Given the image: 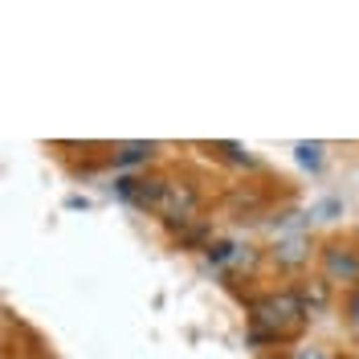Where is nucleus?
<instances>
[{
  "label": "nucleus",
  "instance_id": "obj_1",
  "mask_svg": "<svg viewBox=\"0 0 359 359\" xmlns=\"http://www.w3.org/2000/svg\"><path fill=\"white\" fill-rule=\"evenodd\" d=\"M306 318V306L294 290L282 294H266V298H253L249 302V343H278V339H290Z\"/></svg>",
  "mask_w": 359,
  "mask_h": 359
},
{
  "label": "nucleus",
  "instance_id": "obj_2",
  "mask_svg": "<svg viewBox=\"0 0 359 359\" xmlns=\"http://www.w3.org/2000/svg\"><path fill=\"white\" fill-rule=\"evenodd\" d=\"M323 269L331 282H347L359 290V253L347 245H327L323 249Z\"/></svg>",
  "mask_w": 359,
  "mask_h": 359
},
{
  "label": "nucleus",
  "instance_id": "obj_3",
  "mask_svg": "<svg viewBox=\"0 0 359 359\" xmlns=\"http://www.w3.org/2000/svg\"><path fill=\"white\" fill-rule=\"evenodd\" d=\"M192 208H196V192L192 188H180V184H168V192H163V201H159L156 212H163L172 224H184L188 217H192Z\"/></svg>",
  "mask_w": 359,
  "mask_h": 359
},
{
  "label": "nucleus",
  "instance_id": "obj_4",
  "mask_svg": "<svg viewBox=\"0 0 359 359\" xmlns=\"http://www.w3.org/2000/svg\"><path fill=\"white\" fill-rule=\"evenodd\" d=\"M151 151H156V143H123V147L114 151V163H118V168H131V163L151 159Z\"/></svg>",
  "mask_w": 359,
  "mask_h": 359
},
{
  "label": "nucleus",
  "instance_id": "obj_5",
  "mask_svg": "<svg viewBox=\"0 0 359 359\" xmlns=\"http://www.w3.org/2000/svg\"><path fill=\"white\" fill-rule=\"evenodd\" d=\"M298 163L302 168H323V143H298Z\"/></svg>",
  "mask_w": 359,
  "mask_h": 359
},
{
  "label": "nucleus",
  "instance_id": "obj_6",
  "mask_svg": "<svg viewBox=\"0 0 359 359\" xmlns=\"http://www.w3.org/2000/svg\"><path fill=\"white\" fill-rule=\"evenodd\" d=\"M302 298V306H311V311H323L327 306V282H314V286H306V290L298 294Z\"/></svg>",
  "mask_w": 359,
  "mask_h": 359
},
{
  "label": "nucleus",
  "instance_id": "obj_7",
  "mask_svg": "<svg viewBox=\"0 0 359 359\" xmlns=\"http://www.w3.org/2000/svg\"><path fill=\"white\" fill-rule=\"evenodd\" d=\"M302 257H306L302 241H286V245H278V266H298Z\"/></svg>",
  "mask_w": 359,
  "mask_h": 359
},
{
  "label": "nucleus",
  "instance_id": "obj_8",
  "mask_svg": "<svg viewBox=\"0 0 359 359\" xmlns=\"http://www.w3.org/2000/svg\"><path fill=\"white\" fill-rule=\"evenodd\" d=\"M294 359H331V355H327L323 347H298V351H294Z\"/></svg>",
  "mask_w": 359,
  "mask_h": 359
},
{
  "label": "nucleus",
  "instance_id": "obj_9",
  "mask_svg": "<svg viewBox=\"0 0 359 359\" xmlns=\"http://www.w3.org/2000/svg\"><path fill=\"white\" fill-rule=\"evenodd\" d=\"M347 318H351V323L359 327V290L347 294Z\"/></svg>",
  "mask_w": 359,
  "mask_h": 359
}]
</instances>
